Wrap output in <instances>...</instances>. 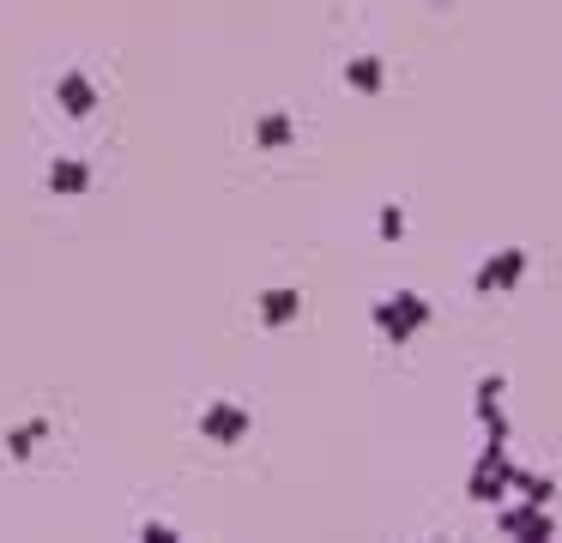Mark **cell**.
I'll return each instance as SVG.
<instances>
[{
  "label": "cell",
  "instance_id": "4fadbf2b",
  "mask_svg": "<svg viewBox=\"0 0 562 543\" xmlns=\"http://www.w3.org/2000/svg\"><path fill=\"white\" fill-rule=\"evenodd\" d=\"M43 441H49V422H19V429L7 434V453H13V459H31Z\"/></svg>",
  "mask_w": 562,
  "mask_h": 543
},
{
  "label": "cell",
  "instance_id": "8fae6325",
  "mask_svg": "<svg viewBox=\"0 0 562 543\" xmlns=\"http://www.w3.org/2000/svg\"><path fill=\"white\" fill-rule=\"evenodd\" d=\"M291 139H296V121L284 115V109H267V115L255 121V145H260V151H284Z\"/></svg>",
  "mask_w": 562,
  "mask_h": 543
},
{
  "label": "cell",
  "instance_id": "7c38bea8",
  "mask_svg": "<svg viewBox=\"0 0 562 543\" xmlns=\"http://www.w3.org/2000/svg\"><path fill=\"white\" fill-rule=\"evenodd\" d=\"M508 495H520V501H538V507H550V495H557V483H550L544 471H526V465H514V477H508Z\"/></svg>",
  "mask_w": 562,
  "mask_h": 543
},
{
  "label": "cell",
  "instance_id": "5bb4252c",
  "mask_svg": "<svg viewBox=\"0 0 562 543\" xmlns=\"http://www.w3.org/2000/svg\"><path fill=\"white\" fill-rule=\"evenodd\" d=\"M375 236H381V241H400V236H405V212H400V205H381Z\"/></svg>",
  "mask_w": 562,
  "mask_h": 543
},
{
  "label": "cell",
  "instance_id": "7a4b0ae2",
  "mask_svg": "<svg viewBox=\"0 0 562 543\" xmlns=\"http://www.w3.org/2000/svg\"><path fill=\"white\" fill-rule=\"evenodd\" d=\"M508 477H514L508 441H484L472 459V471H465V495H472L477 507H496V501H508Z\"/></svg>",
  "mask_w": 562,
  "mask_h": 543
},
{
  "label": "cell",
  "instance_id": "3957f363",
  "mask_svg": "<svg viewBox=\"0 0 562 543\" xmlns=\"http://www.w3.org/2000/svg\"><path fill=\"white\" fill-rule=\"evenodd\" d=\"M496 531L502 538H520V543H550L557 538V519H550V507L538 501H496Z\"/></svg>",
  "mask_w": 562,
  "mask_h": 543
},
{
  "label": "cell",
  "instance_id": "30bf717a",
  "mask_svg": "<svg viewBox=\"0 0 562 543\" xmlns=\"http://www.w3.org/2000/svg\"><path fill=\"white\" fill-rule=\"evenodd\" d=\"M345 84H351L357 97H381L387 91V67H381V55H351L345 60Z\"/></svg>",
  "mask_w": 562,
  "mask_h": 543
},
{
  "label": "cell",
  "instance_id": "52a82bcc",
  "mask_svg": "<svg viewBox=\"0 0 562 543\" xmlns=\"http://www.w3.org/2000/svg\"><path fill=\"white\" fill-rule=\"evenodd\" d=\"M55 103H61V115L67 121H91L98 115V79H91V72H61V79H55Z\"/></svg>",
  "mask_w": 562,
  "mask_h": 543
},
{
  "label": "cell",
  "instance_id": "ba28073f",
  "mask_svg": "<svg viewBox=\"0 0 562 543\" xmlns=\"http://www.w3.org/2000/svg\"><path fill=\"white\" fill-rule=\"evenodd\" d=\"M49 193L55 200H79V193H91V163L86 157H55L49 163Z\"/></svg>",
  "mask_w": 562,
  "mask_h": 543
},
{
  "label": "cell",
  "instance_id": "9a60e30c",
  "mask_svg": "<svg viewBox=\"0 0 562 543\" xmlns=\"http://www.w3.org/2000/svg\"><path fill=\"white\" fill-rule=\"evenodd\" d=\"M139 538H146V543H176V525H164V519H146V525H139Z\"/></svg>",
  "mask_w": 562,
  "mask_h": 543
},
{
  "label": "cell",
  "instance_id": "5b68a950",
  "mask_svg": "<svg viewBox=\"0 0 562 543\" xmlns=\"http://www.w3.org/2000/svg\"><path fill=\"white\" fill-rule=\"evenodd\" d=\"M526 265H532V260H526V248H502V253H490V260L472 272V296H508V290L526 278Z\"/></svg>",
  "mask_w": 562,
  "mask_h": 543
},
{
  "label": "cell",
  "instance_id": "6da1fadb",
  "mask_svg": "<svg viewBox=\"0 0 562 543\" xmlns=\"http://www.w3.org/2000/svg\"><path fill=\"white\" fill-rule=\"evenodd\" d=\"M369 320H375V332L387 338V344H412V338L436 320V308H429V296H417V290H387V296H375Z\"/></svg>",
  "mask_w": 562,
  "mask_h": 543
},
{
  "label": "cell",
  "instance_id": "8992f818",
  "mask_svg": "<svg viewBox=\"0 0 562 543\" xmlns=\"http://www.w3.org/2000/svg\"><path fill=\"white\" fill-rule=\"evenodd\" d=\"M502 393H508V381H502V374H484V381L472 386V417H477V429H484V441H508Z\"/></svg>",
  "mask_w": 562,
  "mask_h": 543
},
{
  "label": "cell",
  "instance_id": "2e32d148",
  "mask_svg": "<svg viewBox=\"0 0 562 543\" xmlns=\"http://www.w3.org/2000/svg\"><path fill=\"white\" fill-rule=\"evenodd\" d=\"M429 7H441V0H429Z\"/></svg>",
  "mask_w": 562,
  "mask_h": 543
},
{
  "label": "cell",
  "instance_id": "9c48e42d",
  "mask_svg": "<svg viewBox=\"0 0 562 543\" xmlns=\"http://www.w3.org/2000/svg\"><path fill=\"white\" fill-rule=\"evenodd\" d=\"M296 314H303V296H296L291 284H272V290H260V326H267V332H279V326H291Z\"/></svg>",
  "mask_w": 562,
  "mask_h": 543
},
{
  "label": "cell",
  "instance_id": "277c9868",
  "mask_svg": "<svg viewBox=\"0 0 562 543\" xmlns=\"http://www.w3.org/2000/svg\"><path fill=\"white\" fill-rule=\"evenodd\" d=\"M248 429H255V417H248L236 398H212L206 410H200V441H212V446H236V441H248Z\"/></svg>",
  "mask_w": 562,
  "mask_h": 543
}]
</instances>
